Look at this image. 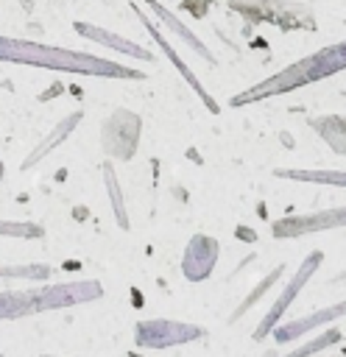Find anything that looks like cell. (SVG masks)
<instances>
[{
    "label": "cell",
    "instance_id": "1",
    "mask_svg": "<svg viewBox=\"0 0 346 357\" xmlns=\"http://www.w3.org/2000/svg\"><path fill=\"white\" fill-rule=\"evenodd\" d=\"M0 61L45 67V70H59V73H75V75H95V78H134V81L145 78V73L126 67L120 61L103 59V56L56 47V45H42V42H31V39H14V36H0Z\"/></svg>",
    "mask_w": 346,
    "mask_h": 357
},
{
    "label": "cell",
    "instance_id": "2",
    "mask_svg": "<svg viewBox=\"0 0 346 357\" xmlns=\"http://www.w3.org/2000/svg\"><path fill=\"white\" fill-rule=\"evenodd\" d=\"M140 128H142V123L134 112H128V109L112 112V117H106L103 128H100L103 151L114 159H131L140 145Z\"/></svg>",
    "mask_w": 346,
    "mask_h": 357
},
{
    "label": "cell",
    "instance_id": "3",
    "mask_svg": "<svg viewBox=\"0 0 346 357\" xmlns=\"http://www.w3.org/2000/svg\"><path fill=\"white\" fill-rule=\"evenodd\" d=\"M229 6L251 22L268 20V22H276L282 28H296V25L313 28V20H310L307 8H301V6H287L279 0H229Z\"/></svg>",
    "mask_w": 346,
    "mask_h": 357
},
{
    "label": "cell",
    "instance_id": "4",
    "mask_svg": "<svg viewBox=\"0 0 346 357\" xmlns=\"http://www.w3.org/2000/svg\"><path fill=\"white\" fill-rule=\"evenodd\" d=\"M204 326L195 324H181V321H140L137 324V346L142 349H167V346H179V343H190L204 337Z\"/></svg>",
    "mask_w": 346,
    "mask_h": 357
},
{
    "label": "cell",
    "instance_id": "5",
    "mask_svg": "<svg viewBox=\"0 0 346 357\" xmlns=\"http://www.w3.org/2000/svg\"><path fill=\"white\" fill-rule=\"evenodd\" d=\"M321 259H324V254L321 251H313V254H307V259L301 262V268L293 273V279H290V284L279 293V298L273 301V307L268 310V315L260 321V326H257V332H254V340H262V337H268L271 335V329L279 324V318L287 312V307L293 304V298L299 296V290L307 284V279L318 271V265H321Z\"/></svg>",
    "mask_w": 346,
    "mask_h": 357
},
{
    "label": "cell",
    "instance_id": "6",
    "mask_svg": "<svg viewBox=\"0 0 346 357\" xmlns=\"http://www.w3.org/2000/svg\"><path fill=\"white\" fill-rule=\"evenodd\" d=\"M218 254H220V245L215 237L209 234H193V240L187 243L184 248V257H181V273L190 279V282H204L215 262H218Z\"/></svg>",
    "mask_w": 346,
    "mask_h": 357
},
{
    "label": "cell",
    "instance_id": "7",
    "mask_svg": "<svg viewBox=\"0 0 346 357\" xmlns=\"http://www.w3.org/2000/svg\"><path fill=\"white\" fill-rule=\"evenodd\" d=\"M335 226H346V206H335V209L315 212V215L276 220L271 226V234L273 237H301V234H313V231H324V229H335Z\"/></svg>",
    "mask_w": 346,
    "mask_h": 357
},
{
    "label": "cell",
    "instance_id": "8",
    "mask_svg": "<svg viewBox=\"0 0 346 357\" xmlns=\"http://www.w3.org/2000/svg\"><path fill=\"white\" fill-rule=\"evenodd\" d=\"M134 14L140 17V22H142V25H145V31L151 33V39H153V42H156V45L162 47V53H165V56L170 59V64H173V67H176V70L181 73V78H184V81H187V84H190V86L195 89V95H198V98L204 100V106H206V109H209V112L215 114V112H218V103H215V100L209 98V92H206V89H204V84H201V81L195 78V73H193V70H190V67L184 64V59H181V56H179V53H176V50L170 47V42L165 39V33H162V31H159V28H156V25H153V22L148 20V14H145V11H140L137 6H134Z\"/></svg>",
    "mask_w": 346,
    "mask_h": 357
},
{
    "label": "cell",
    "instance_id": "9",
    "mask_svg": "<svg viewBox=\"0 0 346 357\" xmlns=\"http://www.w3.org/2000/svg\"><path fill=\"white\" fill-rule=\"evenodd\" d=\"M73 31L78 33V36H84V39H89V42H98V45H103V47H112V50H117V53H123V56H134V59H140V61H153L156 56L151 53V50H145L142 45H137V42H131V39H126V36H120V33H112V31H106V28H100V25H92V22H73Z\"/></svg>",
    "mask_w": 346,
    "mask_h": 357
},
{
    "label": "cell",
    "instance_id": "10",
    "mask_svg": "<svg viewBox=\"0 0 346 357\" xmlns=\"http://www.w3.org/2000/svg\"><path fill=\"white\" fill-rule=\"evenodd\" d=\"M340 315H346V301H340V304H335V307H326V310H318V312H313V315H307V318H299V321L273 326L271 335H273L276 343H287V340H296V337L307 335L310 329H315V326H321V324H329V321H335V318H340Z\"/></svg>",
    "mask_w": 346,
    "mask_h": 357
},
{
    "label": "cell",
    "instance_id": "11",
    "mask_svg": "<svg viewBox=\"0 0 346 357\" xmlns=\"http://www.w3.org/2000/svg\"><path fill=\"white\" fill-rule=\"evenodd\" d=\"M36 312H45L42 287L39 290H8V293H0V321L36 315Z\"/></svg>",
    "mask_w": 346,
    "mask_h": 357
},
{
    "label": "cell",
    "instance_id": "12",
    "mask_svg": "<svg viewBox=\"0 0 346 357\" xmlns=\"http://www.w3.org/2000/svg\"><path fill=\"white\" fill-rule=\"evenodd\" d=\"M142 3H145V6L153 11V17H156L162 25H167V28L176 33V39H181V42H184L190 50H195V53H198L204 61L215 64V56L206 50V45H204V42H201V39H198V36H195V33H193V31H190V28H187V25H184L179 17H176V14H170V11H167V8H165L159 0H142Z\"/></svg>",
    "mask_w": 346,
    "mask_h": 357
},
{
    "label": "cell",
    "instance_id": "13",
    "mask_svg": "<svg viewBox=\"0 0 346 357\" xmlns=\"http://www.w3.org/2000/svg\"><path fill=\"white\" fill-rule=\"evenodd\" d=\"M81 117H84V112H70L64 120H59V123H56V128H53V131H50V134H47V137H45V139H42V142L28 153V159L22 162V170H31V167H33V165H39V162H42V159L56 148V145H61V142L75 131V126L81 123Z\"/></svg>",
    "mask_w": 346,
    "mask_h": 357
},
{
    "label": "cell",
    "instance_id": "14",
    "mask_svg": "<svg viewBox=\"0 0 346 357\" xmlns=\"http://www.w3.org/2000/svg\"><path fill=\"white\" fill-rule=\"evenodd\" d=\"M273 176L293 178V181H318V184L346 187V173H340V170H273Z\"/></svg>",
    "mask_w": 346,
    "mask_h": 357
},
{
    "label": "cell",
    "instance_id": "15",
    "mask_svg": "<svg viewBox=\"0 0 346 357\" xmlns=\"http://www.w3.org/2000/svg\"><path fill=\"white\" fill-rule=\"evenodd\" d=\"M103 181H106V192L112 198V212L117 218V226L120 229H128V215H126V206H123V192H120L117 176H114V170H112L109 162H103Z\"/></svg>",
    "mask_w": 346,
    "mask_h": 357
},
{
    "label": "cell",
    "instance_id": "16",
    "mask_svg": "<svg viewBox=\"0 0 346 357\" xmlns=\"http://www.w3.org/2000/svg\"><path fill=\"white\" fill-rule=\"evenodd\" d=\"M282 273H285V265H276V268H273V271H271V273H268V276H265V279H262V282H260V284H257V287H254V290L240 301V307L232 312V318H229V321L234 324L237 318H243V315H246V310H248V307H254V304H257V301H260V298L273 287V282H276Z\"/></svg>",
    "mask_w": 346,
    "mask_h": 357
},
{
    "label": "cell",
    "instance_id": "17",
    "mask_svg": "<svg viewBox=\"0 0 346 357\" xmlns=\"http://www.w3.org/2000/svg\"><path fill=\"white\" fill-rule=\"evenodd\" d=\"M50 265L33 262V265H0V279H50Z\"/></svg>",
    "mask_w": 346,
    "mask_h": 357
},
{
    "label": "cell",
    "instance_id": "18",
    "mask_svg": "<svg viewBox=\"0 0 346 357\" xmlns=\"http://www.w3.org/2000/svg\"><path fill=\"white\" fill-rule=\"evenodd\" d=\"M340 337H343V332H338V329H326L324 335H315L313 340H307L304 346H299L296 351H290L287 357H310V354H315V351H321V349H326V346L338 343Z\"/></svg>",
    "mask_w": 346,
    "mask_h": 357
},
{
    "label": "cell",
    "instance_id": "19",
    "mask_svg": "<svg viewBox=\"0 0 346 357\" xmlns=\"http://www.w3.org/2000/svg\"><path fill=\"white\" fill-rule=\"evenodd\" d=\"M0 234H6V237H42L45 229L39 223H28V220H0Z\"/></svg>",
    "mask_w": 346,
    "mask_h": 357
},
{
    "label": "cell",
    "instance_id": "20",
    "mask_svg": "<svg viewBox=\"0 0 346 357\" xmlns=\"http://www.w3.org/2000/svg\"><path fill=\"white\" fill-rule=\"evenodd\" d=\"M209 6H212L209 0H184V3H181V8H184V11H190L193 17H204Z\"/></svg>",
    "mask_w": 346,
    "mask_h": 357
},
{
    "label": "cell",
    "instance_id": "21",
    "mask_svg": "<svg viewBox=\"0 0 346 357\" xmlns=\"http://www.w3.org/2000/svg\"><path fill=\"white\" fill-rule=\"evenodd\" d=\"M3 176H6V167H3V162H0V181H3Z\"/></svg>",
    "mask_w": 346,
    "mask_h": 357
},
{
    "label": "cell",
    "instance_id": "22",
    "mask_svg": "<svg viewBox=\"0 0 346 357\" xmlns=\"http://www.w3.org/2000/svg\"><path fill=\"white\" fill-rule=\"evenodd\" d=\"M42 357H53V354H42Z\"/></svg>",
    "mask_w": 346,
    "mask_h": 357
},
{
    "label": "cell",
    "instance_id": "23",
    "mask_svg": "<svg viewBox=\"0 0 346 357\" xmlns=\"http://www.w3.org/2000/svg\"><path fill=\"white\" fill-rule=\"evenodd\" d=\"M103 3H114V0H103Z\"/></svg>",
    "mask_w": 346,
    "mask_h": 357
}]
</instances>
